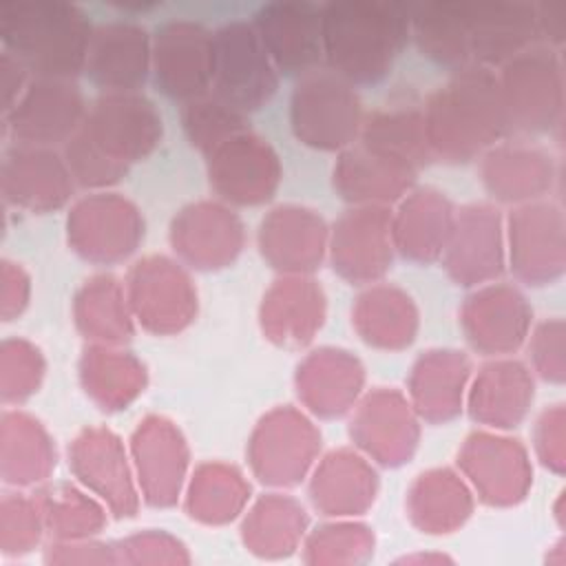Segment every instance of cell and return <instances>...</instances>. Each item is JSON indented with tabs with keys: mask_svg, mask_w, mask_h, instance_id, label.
I'll return each mask as SVG.
<instances>
[{
	"mask_svg": "<svg viewBox=\"0 0 566 566\" xmlns=\"http://www.w3.org/2000/svg\"><path fill=\"white\" fill-rule=\"evenodd\" d=\"M535 9V33L537 40H544L551 46H559L564 42V4H533Z\"/></svg>",
	"mask_w": 566,
	"mask_h": 566,
	"instance_id": "19",
	"label": "cell"
},
{
	"mask_svg": "<svg viewBox=\"0 0 566 566\" xmlns=\"http://www.w3.org/2000/svg\"><path fill=\"white\" fill-rule=\"evenodd\" d=\"M91 24L73 4L2 2V51L18 57L35 77L73 80L86 66Z\"/></svg>",
	"mask_w": 566,
	"mask_h": 566,
	"instance_id": "4",
	"label": "cell"
},
{
	"mask_svg": "<svg viewBox=\"0 0 566 566\" xmlns=\"http://www.w3.org/2000/svg\"><path fill=\"white\" fill-rule=\"evenodd\" d=\"M73 192V177L66 161L51 148H7L2 159V197L15 208L49 212L66 203Z\"/></svg>",
	"mask_w": 566,
	"mask_h": 566,
	"instance_id": "11",
	"label": "cell"
},
{
	"mask_svg": "<svg viewBox=\"0 0 566 566\" xmlns=\"http://www.w3.org/2000/svg\"><path fill=\"white\" fill-rule=\"evenodd\" d=\"M276 71L305 75L323 60V7L268 4L254 24Z\"/></svg>",
	"mask_w": 566,
	"mask_h": 566,
	"instance_id": "9",
	"label": "cell"
},
{
	"mask_svg": "<svg viewBox=\"0 0 566 566\" xmlns=\"http://www.w3.org/2000/svg\"><path fill=\"white\" fill-rule=\"evenodd\" d=\"M84 97L73 80L33 77L15 106L2 115V135L18 146L66 144L84 124Z\"/></svg>",
	"mask_w": 566,
	"mask_h": 566,
	"instance_id": "7",
	"label": "cell"
},
{
	"mask_svg": "<svg viewBox=\"0 0 566 566\" xmlns=\"http://www.w3.org/2000/svg\"><path fill=\"white\" fill-rule=\"evenodd\" d=\"M462 40L469 64L504 66L537 40L535 9L528 2L460 4Z\"/></svg>",
	"mask_w": 566,
	"mask_h": 566,
	"instance_id": "8",
	"label": "cell"
},
{
	"mask_svg": "<svg viewBox=\"0 0 566 566\" xmlns=\"http://www.w3.org/2000/svg\"><path fill=\"white\" fill-rule=\"evenodd\" d=\"M157 86L175 99H195L212 86V35L199 24H168L155 42Z\"/></svg>",
	"mask_w": 566,
	"mask_h": 566,
	"instance_id": "10",
	"label": "cell"
},
{
	"mask_svg": "<svg viewBox=\"0 0 566 566\" xmlns=\"http://www.w3.org/2000/svg\"><path fill=\"white\" fill-rule=\"evenodd\" d=\"M409 38V4L323 7V57L352 84L382 80Z\"/></svg>",
	"mask_w": 566,
	"mask_h": 566,
	"instance_id": "3",
	"label": "cell"
},
{
	"mask_svg": "<svg viewBox=\"0 0 566 566\" xmlns=\"http://www.w3.org/2000/svg\"><path fill=\"white\" fill-rule=\"evenodd\" d=\"M360 142L376 153L411 166L413 170L433 159L427 142L424 113L418 104L402 102L387 111H376L363 122Z\"/></svg>",
	"mask_w": 566,
	"mask_h": 566,
	"instance_id": "15",
	"label": "cell"
},
{
	"mask_svg": "<svg viewBox=\"0 0 566 566\" xmlns=\"http://www.w3.org/2000/svg\"><path fill=\"white\" fill-rule=\"evenodd\" d=\"M290 117L296 137L321 150L349 148L363 128V108L354 84L327 66L298 77Z\"/></svg>",
	"mask_w": 566,
	"mask_h": 566,
	"instance_id": "5",
	"label": "cell"
},
{
	"mask_svg": "<svg viewBox=\"0 0 566 566\" xmlns=\"http://www.w3.org/2000/svg\"><path fill=\"white\" fill-rule=\"evenodd\" d=\"M42 513L35 502L4 493L2 497V553L20 555L29 553L33 544H38L42 533Z\"/></svg>",
	"mask_w": 566,
	"mask_h": 566,
	"instance_id": "17",
	"label": "cell"
},
{
	"mask_svg": "<svg viewBox=\"0 0 566 566\" xmlns=\"http://www.w3.org/2000/svg\"><path fill=\"white\" fill-rule=\"evenodd\" d=\"M427 142L433 157L469 161L509 130L497 73L464 66L422 106Z\"/></svg>",
	"mask_w": 566,
	"mask_h": 566,
	"instance_id": "2",
	"label": "cell"
},
{
	"mask_svg": "<svg viewBox=\"0 0 566 566\" xmlns=\"http://www.w3.org/2000/svg\"><path fill=\"white\" fill-rule=\"evenodd\" d=\"M159 139L161 117L150 99L135 91L104 93L64 144V161L80 186H108L126 175L130 161L150 155Z\"/></svg>",
	"mask_w": 566,
	"mask_h": 566,
	"instance_id": "1",
	"label": "cell"
},
{
	"mask_svg": "<svg viewBox=\"0 0 566 566\" xmlns=\"http://www.w3.org/2000/svg\"><path fill=\"white\" fill-rule=\"evenodd\" d=\"M252 135H237L210 153V181L221 197L237 203H261L272 197L279 186L281 168L268 144H259L245 166Z\"/></svg>",
	"mask_w": 566,
	"mask_h": 566,
	"instance_id": "13",
	"label": "cell"
},
{
	"mask_svg": "<svg viewBox=\"0 0 566 566\" xmlns=\"http://www.w3.org/2000/svg\"><path fill=\"white\" fill-rule=\"evenodd\" d=\"M181 119L192 146L206 150L208 155L228 139L241 135L250 124L245 113L230 106L212 91L184 102Z\"/></svg>",
	"mask_w": 566,
	"mask_h": 566,
	"instance_id": "16",
	"label": "cell"
},
{
	"mask_svg": "<svg viewBox=\"0 0 566 566\" xmlns=\"http://www.w3.org/2000/svg\"><path fill=\"white\" fill-rule=\"evenodd\" d=\"M29 69L11 53H0V88H2V115L9 113L29 86Z\"/></svg>",
	"mask_w": 566,
	"mask_h": 566,
	"instance_id": "18",
	"label": "cell"
},
{
	"mask_svg": "<svg viewBox=\"0 0 566 566\" xmlns=\"http://www.w3.org/2000/svg\"><path fill=\"white\" fill-rule=\"evenodd\" d=\"M276 86V66L252 24L232 22L212 35L210 91L217 97L248 115L261 108Z\"/></svg>",
	"mask_w": 566,
	"mask_h": 566,
	"instance_id": "6",
	"label": "cell"
},
{
	"mask_svg": "<svg viewBox=\"0 0 566 566\" xmlns=\"http://www.w3.org/2000/svg\"><path fill=\"white\" fill-rule=\"evenodd\" d=\"M413 168L360 144L347 148L334 168V184L349 201H394L411 184Z\"/></svg>",
	"mask_w": 566,
	"mask_h": 566,
	"instance_id": "14",
	"label": "cell"
},
{
	"mask_svg": "<svg viewBox=\"0 0 566 566\" xmlns=\"http://www.w3.org/2000/svg\"><path fill=\"white\" fill-rule=\"evenodd\" d=\"M148 53L144 29L135 24H104L93 31L84 71L106 93H133L146 82Z\"/></svg>",
	"mask_w": 566,
	"mask_h": 566,
	"instance_id": "12",
	"label": "cell"
}]
</instances>
